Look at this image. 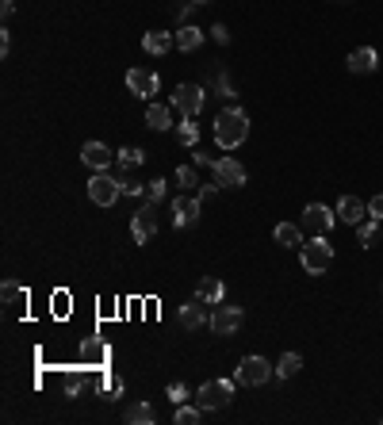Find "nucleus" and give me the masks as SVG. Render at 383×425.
Returning a JSON list of instances; mask_svg holds the SVG:
<instances>
[{
  "instance_id": "f257e3e1",
  "label": "nucleus",
  "mask_w": 383,
  "mask_h": 425,
  "mask_svg": "<svg viewBox=\"0 0 383 425\" xmlns=\"http://www.w3.org/2000/svg\"><path fill=\"white\" fill-rule=\"evenodd\" d=\"M246 138H249V116L242 108H226L223 116L215 119V142L223 146V150H238Z\"/></svg>"
},
{
  "instance_id": "f03ea898",
  "label": "nucleus",
  "mask_w": 383,
  "mask_h": 425,
  "mask_svg": "<svg viewBox=\"0 0 383 425\" xmlns=\"http://www.w3.org/2000/svg\"><path fill=\"white\" fill-rule=\"evenodd\" d=\"M330 260H333V245L326 242L322 234H314L311 242L299 245V265H303L307 276H322L326 268H330Z\"/></svg>"
},
{
  "instance_id": "7ed1b4c3",
  "label": "nucleus",
  "mask_w": 383,
  "mask_h": 425,
  "mask_svg": "<svg viewBox=\"0 0 383 425\" xmlns=\"http://www.w3.org/2000/svg\"><path fill=\"white\" fill-rule=\"evenodd\" d=\"M230 398H234V379H207L200 391H195V406H200L203 414L230 406Z\"/></svg>"
},
{
  "instance_id": "20e7f679",
  "label": "nucleus",
  "mask_w": 383,
  "mask_h": 425,
  "mask_svg": "<svg viewBox=\"0 0 383 425\" xmlns=\"http://www.w3.org/2000/svg\"><path fill=\"white\" fill-rule=\"evenodd\" d=\"M119 195H123V181H116L111 173H96L92 181H88V200H92L96 207H116Z\"/></svg>"
},
{
  "instance_id": "39448f33",
  "label": "nucleus",
  "mask_w": 383,
  "mask_h": 425,
  "mask_svg": "<svg viewBox=\"0 0 383 425\" xmlns=\"http://www.w3.org/2000/svg\"><path fill=\"white\" fill-rule=\"evenodd\" d=\"M153 207H158V203H142V207L134 211V218H130V234H134L138 245H146L158 234V211Z\"/></svg>"
},
{
  "instance_id": "423d86ee",
  "label": "nucleus",
  "mask_w": 383,
  "mask_h": 425,
  "mask_svg": "<svg viewBox=\"0 0 383 425\" xmlns=\"http://www.w3.org/2000/svg\"><path fill=\"white\" fill-rule=\"evenodd\" d=\"M173 108L181 111L184 119H195V116L203 111V88H200V85H176Z\"/></svg>"
},
{
  "instance_id": "0eeeda50",
  "label": "nucleus",
  "mask_w": 383,
  "mask_h": 425,
  "mask_svg": "<svg viewBox=\"0 0 383 425\" xmlns=\"http://www.w3.org/2000/svg\"><path fill=\"white\" fill-rule=\"evenodd\" d=\"M276 368H268L265 356H246V361L238 364V383L242 387H260V383H268V375H272Z\"/></svg>"
},
{
  "instance_id": "6e6552de",
  "label": "nucleus",
  "mask_w": 383,
  "mask_h": 425,
  "mask_svg": "<svg viewBox=\"0 0 383 425\" xmlns=\"http://www.w3.org/2000/svg\"><path fill=\"white\" fill-rule=\"evenodd\" d=\"M81 161H85L92 173H108V169L119 161V153H111L104 142H85L81 146Z\"/></svg>"
},
{
  "instance_id": "1a4fd4ad",
  "label": "nucleus",
  "mask_w": 383,
  "mask_h": 425,
  "mask_svg": "<svg viewBox=\"0 0 383 425\" xmlns=\"http://www.w3.org/2000/svg\"><path fill=\"white\" fill-rule=\"evenodd\" d=\"M211 173H215V181L223 188H242V184H246V169H242L238 158H215Z\"/></svg>"
},
{
  "instance_id": "9d476101",
  "label": "nucleus",
  "mask_w": 383,
  "mask_h": 425,
  "mask_svg": "<svg viewBox=\"0 0 383 425\" xmlns=\"http://www.w3.org/2000/svg\"><path fill=\"white\" fill-rule=\"evenodd\" d=\"M211 333H218V337H230V333H238L242 326V307H215L211 310Z\"/></svg>"
},
{
  "instance_id": "9b49d317",
  "label": "nucleus",
  "mask_w": 383,
  "mask_h": 425,
  "mask_svg": "<svg viewBox=\"0 0 383 425\" xmlns=\"http://www.w3.org/2000/svg\"><path fill=\"white\" fill-rule=\"evenodd\" d=\"M333 223H337V211L322 207V203H311V207L303 211V230L307 234H326V230H333Z\"/></svg>"
},
{
  "instance_id": "f8f14e48",
  "label": "nucleus",
  "mask_w": 383,
  "mask_h": 425,
  "mask_svg": "<svg viewBox=\"0 0 383 425\" xmlns=\"http://www.w3.org/2000/svg\"><path fill=\"white\" fill-rule=\"evenodd\" d=\"M200 200H188V195H176L173 200V226L176 230H188V226L200 223Z\"/></svg>"
},
{
  "instance_id": "ddd939ff",
  "label": "nucleus",
  "mask_w": 383,
  "mask_h": 425,
  "mask_svg": "<svg viewBox=\"0 0 383 425\" xmlns=\"http://www.w3.org/2000/svg\"><path fill=\"white\" fill-rule=\"evenodd\" d=\"M127 88L138 96V100H153V96H158V73H150V69H130L127 73Z\"/></svg>"
},
{
  "instance_id": "4468645a",
  "label": "nucleus",
  "mask_w": 383,
  "mask_h": 425,
  "mask_svg": "<svg viewBox=\"0 0 383 425\" xmlns=\"http://www.w3.org/2000/svg\"><path fill=\"white\" fill-rule=\"evenodd\" d=\"M211 303H203L200 295L195 299H188V303L181 307V326L184 330H200V326H207L211 322V310H207Z\"/></svg>"
},
{
  "instance_id": "2eb2a0df",
  "label": "nucleus",
  "mask_w": 383,
  "mask_h": 425,
  "mask_svg": "<svg viewBox=\"0 0 383 425\" xmlns=\"http://www.w3.org/2000/svg\"><path fill=\"white\" fill-rule=\"evenodd\" d=\"M337 218L349 226H356L361 218H368V203H361V195H341L337 200Z\"/></svg>"
},
{
  "instance_id": "dca6fc26",
  "label": "nucleus",
  "mask_w": 383,
  "mask_h": 425,
  "mask_svg": "<svg viewBox=\"0 0 383 425\" xmlns=\"http://www.w3.org/2000/svg\"><path fill=\"white\" fill-rule=\"evenodd\" d=\"M173 46H176V35H169V31H146V35H142V50L153 54V58L169 54Z\"/></svg>"
},
{
  "instance_id": "f3484780",
  "label": "nucleus",
  "mask_w": 383,
  "mask_h": 425,
  "mask_svg": "<svg viewBox=\"0 0 383 425\" xmlns=\"http://www.w3.org/2000/svg\"><path fill=\"white\" fill-rule=\"evenodd\" d=\"M345 65H349V73H372L379 65V54L372 50V46H356V50L349 54Z\"/></svg>"
},
{
  "instance_id": "a211bd4d",
  "label": "nucleus",
  "mask_w": 383,
  "mask_h": 425,
  "mask_svg": "<svg viewBox=\"0 0 383 425\" xmlns=\"http://www.w3.org/2000/svg\"><path fill=\"white\" fill-rule=\"evenodd\" d=\"M200 46H203V27H195V23H184V27L176 31V50L192 54V50H200Z\"/></svg>"
},
{
  "instance_id": "6ab92c4d",
  "label": "nucleus",
  "mask_w": 383,
  "mask_h": 425,
  "mask_svg": "<svg viewBox=\"0 0 383 425\" xmlns=\"http://www.w3.org/2000/svg\"><path fill=\"white\" fill-rule=\"evenodd\" d=\"M146 127L150 130H169L173 127V108H165V104H150V108H146Z\"/></svg>"
},
{
  "instance_id": "aec40b11",
  "label": "nucleus",
  "mask_w": 383,
  "mask_h": 425,
  "mask_svg": "<svg viewBox=\"0 0 383 425\" xmlns=\"http://www.w3.org/2000/svg\"><path fill=\"white\" fill-rule=\"evenodd\" d=\"M223 291H226V288H223V280H218V276H203V280L195 284V295H200L203 303H211V307L223 299Z\"/></svg>"
},
{
  "instance_id": "412c9836",
  "label": "nucleus",
  "mask_w": 383,
  "mask_h": 425,
  "mask_svg": "<svg viewBox=\"0 0 383 425\" xmlns=\"http://www.w3.org/2000/svg\"><path fill=\"white\" fill-rule=\"evenodd\" d=\"M356 242H361V249H372V245L379 242V218H361L356 223Z\"/></svg>"
},
{
  "instance_id": "4be33fe9",
  "label": "nucleus",
  "mask_w": 383,
  "mask_h": 425,
  "mask_svg": "<svg viewBox=\"0 0 383 425\" xmlns=\"http://www.w3.org/2000/svg\"><path fill=\"white\" fill-rule=\"evenodd\" d=\"M272 238H276V245H303V230L295 223H276Z\"/></svg>"
},
{
  "instance_id": "5701e85b",
  "label": "nucleus",
  "mask_w": 383,
  "mask_h": 425,
  "mask_svg": "<svg viewBox=\"0 0 383 425\" xmlns=\"http://www.w3.org/2000/svg\"><path fill=\"white\" fill-rule=\"evenodd\" d=\"M0 299H4V307H23V303H27V288H23V284H15V280H4Z\"/></svg>"
},
{
  "instance_id": "b1692460",
  "label": "nucleus",
  "mask_w": 383,
  "mask_h": 425,
  "mask_svg": "<svg viewBox=\"0 0 383 425\" xmlns=\"http://www.w3.org/2000/svg\"><path fill=\"white\" fill-rule=\"evenodd\" d=\"M207 81L215 85V92H218V96H226V100H234V96H238V92H234V85H230V77H226L223 65H215V69L207 73Z\"/></svg>"
},
{
  "instance_id": "393cba45",
  "label": "nucleus",
  "mask_w": 383,
  "mask_h": 425,
  "mask_svg": "<svg viewBox=\"0 0 383 425\" xmlns=\"http://www.w3.org/2000/svg\"><path fill=\"white\" fill-rule=\"evenodd\" d=\"M123 421H130V425H150V421H153V406H150V403H134V406H127Z\"/></svg>"
},
{
  "instance_id": "a878e982",
  "label": "nucleus",
  "mask_w": 383,
  "mask_h": 425,
  "mask_svg": "<svg viewBox=\"0 0 383 425\" xmlns=\"http://www.w3.org/2000/svg\"><path fill=\"white\" fill-rule=\"evenodd\" d=\"M299 368H303V356L299 353H284L280 361H276V375H280V379H291Z\"/></svg>"
},
{
  "instance_id": "bb28decb",
  "label": "nucleus",
  "mask_w": 383,
  "mask_h": 425,
  "mask_svg": "<svg viewBox=\"0 0 383 425\" xmlns=\"http://www.w3.org/2000/svg\"><path fill=\"white\" fill-rule=\"evenodd\" d=\"M173 421H176V425H200V421H203V410H200V406L181 403V406H176V414H173Z\"/></svg>"
},
{
  "instance_id": "cd10ccee",
  "label": "nucleus",
  "mask_w": 383,
  "mask_h": 425,
  "mask_svg": "<svg viewBox=\"0 0 383 425\" xmlns=\"http://www.w3.org/2000/svg\"><path fill=\"white\" fill-rule=\"evenodd\" d=\"M146 161V150H138V146H127V150H119V165L123 169H138Z\"/></svg>"
},
{
  "instance_id": "c85d7f7f",
  "label": "nucleus",
  "mask_w": 383,
  "mask_h": 425,
  "mask_svg": "<svg viewBox=\"0 0 383 425\" xmlns=\"http://www.w3.org/2000/svg\"><path fill=\"white\" fill-rule=\"evenodd\" d=\"M165 192H169V181H161V176L158 181H150L146 184V203H161L165 200Z\"/></svg>"
},
{
  "instance_id": "c756f323",
  "label": "nucleus",
  "mask_w": 383,
  "mask_h": 425,
  "mask_svg": "<svg viewBox=\"0 0 383 425\" xmlns=\"http://www.w3.org/2000/svg\"><path fill=\"white\" fill-rule=\"evenodd\" d=\"M176 138H181L184 146H195V142H200V127H195L192 119H188V123H181V127H176Z\"/></svg>"
},
{
  "instance_id": "7c9ffc66",
  "label": "nucleus",
  "mask_w": 383,
  "mask_h": 425,
  "mask_svg": "<svg viewBox=\"0 0 383 425\" xmlns=\"http://www.w3.org/2000/svg\"><path fill=\"white\" fill-rule=\"evenodd\" d=\"M200 181H195V169L192 165H181L176 169V188H195Z\"/></svg>"
},
{
  "instance_id": "2f4dec72",
  "label": "nucleus",
  "mask_w": 383,
  "mask_h": 425,
  "mask_svg": "<svg viewBox=\"0 0 383 425\" xmlns=\"http://www.w3.org/2000/svg\"><path fill=\"white\" fill-rule=\"evenodd\" d=\"M165 395L173 398V406L188 403V387H184V383H169V391H165Z\"/></svg>"
},
{
  "instance_id": "473e14b6",
  "label": "nucleus",
  "mask_w": 383,
  "mask_h": 425,
  "mask_svg": "<svg viewBox=\"0 0 383 425\" xmlns=\"http://www.w3.org/2000/svg\"><path fill=\"white\" fill-rule=\"evenodd\" d=\"M218 188H223V184H218V181H211V184H200V195H195V200H200V203H207L211 195L218 192Z\"/></svg>"
},
{
  "instance_id": "72a5a7b5",
  "label": "nucleus",
  "mask_w": 383,
  "mask_h": 425,
  "mask_svg": "<svg viewBox=\"0 0 383 425\" xmlns=\"http://www.w3.org/2000/svg\"><path fill=\"white\" fill-rule=\"evenodd\" d=\"M211 39H215L218 46H226V43H230V31H226L223 23H215V27H211Z\"/></svg>"
},
{
  "instance_id": "f704fd0d",
  "label": "nucleus",
  "mask_w": 383,
  "mask_h": 425,
  "mask_svg": "<svg viewBox=\"0 0 383 425\" xmlns=\"http://www.w3.org/2000/svg\"><path fill=\"white\" fill-rule=\"evenodd\" d=\"M368 215L383 223V195H372V200H368Z\"/></svg>"
},
{
  "instance_id": "c9c22d12",
  "label": "nucleus",
  "mask_w": 383,
  "mask_h": 425,
  "mask_svg": "<svg viewBox=\"0 0 383 425\" xmlns=\"http://www.w3.org/2000/svg\"><path fill=\"white\" fill-rule=\"evenodd\" d=\"M65 395H69V398H77V395H81V375H77V372L65 379Z\"/></svg>"
},
{
  "instance_id": "e433bc0d",
  "label": "nucleus",
  "mask_w": 383,
  "mask_h": 425,
  "mask_svg": "<svg viewBox=\"0 0 383 425\" xmlns=\"http://www.w3.org/2000/svg\"><path fill=\"white\" fill-rule=\"evenodd\" d=\"M192 8H195V4H192V0H181V4H176V8H173V12H176V20H181V23H184V20H188V12H192Z\"/></svg>"
},
{
  "instance_id": "4c0bfd02",
  "label": "nucleus",
  "mask_w": 383,
  "mask_h": 425,
  "mask_svg": "<svg viewBox=\"0 0 383 425\" xmlns=\"http://www.w3.org/2000/svg\"><path fill=\"white\" fill-rule=\"evenodd\" d=\"M123 195H146V184H134V181H123Z\"/></svg>"
},
{
  "instance_id": "58836bf2",
  "label": "nucleus",
  "mask_w": 383,
  "mask_h": 425,
  "mask_svg": "<svg viewBox=\"0 0 383 425\" xmlns=\"http://www.w3.org/2000/svg\"><path fill=\"white\" fill-rule=\"evenodd\" d=\"M8 50H12V35H8V31H0V58H8Z\"/></svg>"
},
{
  "instance_id": "ea45409f",
  "label": "nucleus",
  "mask_w": 383,
  "mask_h": 425,
  "mask_svg": "<svg viewBox=\"0 0 383 425\" xmlns=\"http://www.w3.org/2000/svg\"><path fill=\"white\" fill-rule=\"evenodd\" d=\"M192 161H195V165H215V158H207V150H195Z\"/></svg>"
},
{
  "instance_id": "a19ab883",
  "label": "nucleus",
  "mask_w": 383,
  "mask_h": 425,
  "mask_svg": "<svg viewBox=\"0 0 383 425\" xmlns=\"http://www.w3.org/2000/svg\"><path fill=\"white\" fill-rule=\"evenodd\" d=\"M0 12H4V20L15 12V0H0Z\"/></svg>"
},
{
  "instance_id": "79ce46f5",
  "label": "nucleus",
  "mask_w": 383,
  "mask_h": 425,
  "mask_svg": "<svg viewBox=\"0 0 383 425\" xmlns=\"http://www.w3.org/2000/svg\"><path fill=\"white\" fill-rule=\"evenodd\" d=\"M192 4H195V8H200V4H211V0H192Z\"/></svg>"
},
{
  "instance_id": "37998d69",
  "label": "nucleus",
  "mask_w": 383,
  "mask_h": 425,
  "mask_svg": "<svg viewBox=\"0 0 383 425\" xmlns=\"http://www.w3.org/2000/svg\"><path fill=\"white\" fill-rule=\"evenodd\" d=\"M337 4H349V0H337Z\"/></svg>"
}]
</instances>
